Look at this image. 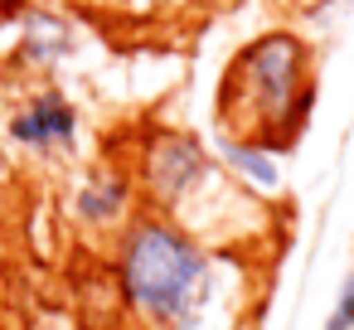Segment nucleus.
<instances>
[{
	"label": "nucleus",
	"instance_id": "9d476101",
	"mask_svg": "<svg viewBox=\"0 0 354 330\" xmlns=\"http://www.w3.org/2000/svg\"><path fill=\"white\" fill-rule=\"evenodd\" d=\"M10 170V151H6V131H0V175Z\"/></svg>",
	"mask_w": 354,
	"mask_h": 330
},
{
	"label": "nucleus",
	"instance_id": "7ed1b4c3",
	"mask_svg": "<svg viewBox=\"0 0 354 330\" xmlns=\"http://www.w3.org/2000/svg\"><path fill=\"white\" fill-rule=\"evenodd\" d=\"M214 112H218L223 136L257 141L277 156L291 151L301 141V131L310 127V112H315V54H310V44L286 25L248 39L218 78Z\"/></svg>",
	"mask_w": 354,
	"mask_h": 330
},
{
	"label": "nucleus",
	"instance_id": "0eeeda50",
	"mask_svg": "<svg viewBox=\"0 0 354 330\" xmlns=\"http://www.w3.org/2000/svg\"><path fill=\"white\" fill-rule=\"evenodd\" d=\"M209 146H214L218 165H223L248 194H257V199H267V204H277V199L286 194V165H281L277 151H267V146H257V141H243V136H223V131H214Z\"/></svg>",
	"mask_w": 354,
	"mask_h": 330
},
{
	"label": "nucleus",
	"instance_id": "f03ea898",
	"mask_svg": "<svg viewBox=\"0 0 354 330\" xmlns=\"http://www.w3.org/2000/svg\"><path fill=\"white\" fill-rule=\"evenodd\" d=\"M141 209L160 214L180 228H189L194 238L228 248V253H252L267 238V219L272 204L248 194L214 156V146L199 131L185 127H165L151 122L131 136V146L122 151Z\"/></svg>",
	"mask_w": 354,
	"mask_h": 330
},
{
	"label": "nucleus",
	"instance_id": "1a4fd4ad",
	"mask_svg": "<svg viewBox=\"0 0 354 330\" xmlns=\"http://www.w3.org/2000/svg\"><path fill=\"white\" fill-rule=\"evenodd\" d=\"M180 6L185 0H122V10H131V15H170Z\"/></svg>",
	"mask_w": 354,
	"mask_h": 330
},
{
	"label": "nucleus",
	"instance_id": "20e7f679",
	"mask_svg": "<svg viewBox=\"0 0 354 330\" xmlns=\"http://www.w3.org/2000/svg\"><path fill=\"white\" fill-rule=\"evenodd\" d=\"M10 161L35 170H73L83 161V107L64 83H25L0 112Z\"/></svg>",
	"mask_w": 354,
	"mask_h": 330
},
{
	"label": "nucleus",
	"instance_id": "39448f33",
	"mask_svg": "<svg viewBox=\"0 0 354 330\" xmlns=\"http://www.w3.org/2000/svg\"><path fill=\"white\" fill-rule=\"evenodd\" d=\"M59 204H64L68 228L83 243H97V248H112L117 233L141 214V194H136V180H131L122 151L78 161L68 170V180H64Z\"/></svg>",
	"mask_w": 354,
	"mask_h": 330
},
{
	"label": "nucleus",
	"instance_id": "9b49d317",
	"mask_svg": "<svg viewBox=\"0 0 354 330\" xmlns=\"http://www.w3.org/2000/svg\"><path fill=\"white\" fill-rule=\"evenodd\" d=\"M209 6H223V0H209Z\"/></svg>",
	"mask_w": 354,
	"mask_h": 330
},
{
	"label": "nucleus",
	"instance_id": "f257e3e1",
	"mask_svg": "<svg viewBox=\"0 0 354 330\" xmlns=\"http://www.w3.org/2000/svg\"><path fill=\"white\" fill-rule=\"evenodd\" d=\"M112 296L131 330H243L257 306V257L136 214L107 248Z\"/></svg>",
	"mask_w": 354,
	"mask_h": 330
},
{
	"label": "nucleus",
	"instance_id": "423d86ee",
	"mask_svg": "<svg viewBox=\"0 0 354 330\" xmlns=\"http://www.w3.org/2000/svg\"><path fill=\"white\" fill-rule=\"evenodd\" d=\"M78 59V25L54 6H25L10 30L6 68L25 83H59V73Z\"/></svg>",
	"mask_w": 354,
	"mask_h": 330
},
{
	"label": "nucleus",
	"instance_id": "6e6552de",
	"mask_svg": "<svg viewBox=\"0 0 354 330\" xmlns=\"http://www.w3.org/2000/svg\"><path fill=\"white\" fill-rule=\"evenodd\" d=\"M320 330H354V267L339 277L335 301H330V311H325V325H320Z\"/></svg>",
	"mask_w": 354,
	"mask_h": 330
}]
</instances>
